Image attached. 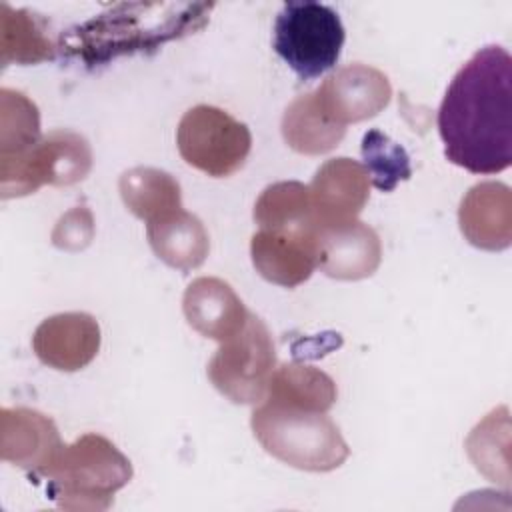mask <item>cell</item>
Here are the masks:
<instances>
[{"mask_svg": "<svg viewBox=\"0 0 512 512\" xmlns=\"http://www.w3.org/2000/svg\"><path fill=\"white\" fill-rule=\"evenodd\" d=\"M32 348L42 364L60 372H76L96 358L100 326L86 312L54 314L34 330Z\"/></svg>", "mask_w": 512, "mask_h": 512, "instance_id": "obj_12", "label": "cell"}, {"mask_svg": "<svg viewBox=\"0 0 512 512\" xmlns=\"http://www.w3.org/2000/svg\"><path fill=\"white\" fill-rule=\"evenodd\" d=\"M276 370V348L268 326L250 314L246 326L220 348L208 362L212 386L234 404H260Z\"/></svg>", "mask_w": 512, "mask_h": 512, "instance_id": "obj_6", "label": "cell"}, {"mask_svg": "<svg viewBox=\"0 0 512 512\" xmlns=\"http://www.w3.org/2000/svg\"><path fill=\"white\" fill-rule=\"evenodd\" d=\"M336 396V382L326 372L308 364L290 362L274 370L264 400L300 410L328 412Z\"/></svg>", "mask_w": 512, "mask_h": 512, "instance_id": "obj_21", "label": "cell"}, {"mask_svg": "<svg viewBox=\"0 0 512 512\" xmlns=\"http://www.w3.org/2000/svg\"><path fill=\"white\" fill-rule=\"evenodd\" d=\"M186 322L202 336L224 342L238 334L250 312L228 282L214 276L192 280L182 298Z\"/></svg>", "mask_w": 512, "mask_h": 512, "instance_id": "obj_15", "label": "cell"}, {"mask_svg": "<svg viewBox=\"0 0 512 512\" xmlns=\"http://www.w3.org/2000/svg\"><path fill=\"white\" fill-rule=\"evenodd\" d=\"M64 510H106L132 478L130 460L102 434H84L64 444L40 474Z\"/></svg>", "mask_w": 512, "mask_h": 512, "instance_id": "obj_3", "label": "cell"}, {"mask_svg": "<svg viewBox=\"0 0 512 512\" xmlns=\"http://www.w3.org/2000/svg\"><path fill=\"white\" fill-rule=\"evenodd\" d=\"M118 190L128 212L146 224L182 208L178 180L160 168L136 166L122 172Z\"/></svg>", "mask_w": 512, "mask_h": 512, "instance_id": "obj_20", "label": "cell"}, {"mask_svg": "<svg viewBox=\"0 0 512 512\" xmlns=\"http://www.w3.org/2000/svg\"><path fill=\"white\" fill-rule=\"evenodd\" d=\"M362 158L364 168L370 176V182L382 190L390 192L398 182L408 180L412 176L408 152L386 136L380 130H368L362 138Z\"/></svg>", "mask_w": 512, "mask_h": 512, "instance_id": "obj_25", "label": "cell"}, {"mask_svg": "<svg viewBox=\"0 0 512 512\" xmlns=\"http://www.w3.org/2000/svg\"><path fill=\"white\" fill-rule=\"evenodd\" d=\"M318 234V232H316ZM316 234H286L258 230L250 240V256L256 272L278 286L296 288L316 270Z\"/></svg>", "mask_w": 512, "mask_h": 512, "instance_id": "obj_16", "label": "cell"}, {"mask_svg": "<svg viewBox=\"0 0 512 512\" xmlns=\"http://www.w3.org/2000/svg\"><path fill=\"white\" fill-rule=\"evenodd\" d=\"M92 148L88 140L72 130H52L24 156L0 164L2 198L34 194L40 186H70L88 176Z\"/></svg>", "mask_w": 512, "mask_h": 512, "instance_id": "obj_8", "label": "cell"}, {"mask_svg": "<svg viewBox=\"0 0 512 512\" xmlns=\"http://www.w3.org/2000/svg\"><path fill=\"white\" fill-rule=\"evenodd\" d=\"M176 144L186 164L212 178H226L244 166L252 134L226 110L198 104L180 118Z\"/></svg>", "mask_w": 512, "mask_h": 512, "instance_id": "obj_7", "label": "cell"}, {"mask_svg": "<svg viewBox=\"0 0 512 512\" xmlns=\"http://www.w3.org/2000/svg\"><path fill=\"white\" fill-rule=\"evenodd\" d=\"M152 252L168 266L188 272L204 264L210 238L202 220L184 208L146 224Z\"/></svg>", "mask_w": 512, "mask_h": 512, "instance_id": "obj_17", "label": "cell"}, {"mask_svg": "<svg viewBox=\"0 0 512 512\" xmlns=\"http://www.w3.org/2000/svg\"><path fill=\"white\" fill-rule=\"evenodd\" d=\"M280 128L284 142L294 152L306 156H320L334 150L346 134V126L326 116L314 92L302 94L288 104Z\"/></svg>", "mask_w": 512, "mask_h": 512, "instance_id": "obj_19", "label": "cell"}, {"mask_svg": "<svg viewBox=\"0 0 512 512\" xmlns=\"http://www.w3.org/2000/svg\"><path fill=\"white\" fill-rule=\"evenodd\" d=\"M250 426L260 446L276 460L306 472H330L350 456L340 428L326 412H312L262 400Z\"/></svg>", "mask_w": 512, "mask_h": 512, "instance_id": "obj_4", "label": "cell"}, {"mask_svg": "<svg viewBox=\"0 0 512 512\" xmlns=\"http://www.w3.org/2000/svg\"><path fill=\"white\" fill-rule=\"evenodd\" d=\"M466 452L480 474L492 482L508 484V448H510V418L508 408L492 410L478 422L466 438Z\"/></svg>", "mask_w": 512, "mask_h": 512, "instance_id": "obj_23", "label": "cell"}, {"mask_svg": "<svg viewBox=\"0 0 512 512\" xmlns=\"http://www.w3.org/2000/svg\"><path fill=\"white\" fill-rule=\"evenodd\" d=\"M446 158L496 174L512 162V58L502 46L478 50L452 78L438 108Z\"/></svg>", "mask_w": 512, "mask_h": 512, "instance_id": "obj_1", "label": "cell"}, {"mask_svg": "<svg viewBox=\"0 0 512 512\" xmlns=\"http://www.w3.org/2000/svg\"><path fill=\"white\" fill-rule=\"evenodd\" d=\"M338 12L320 2H288L274 22V50L302 82L336 66L344 46Z\"/></svg>", "mask_w": 512, "mask_h": 512, "instance_id": "obj_5", "label": "cell"}, {"mask_svg": "<svg viewBox=\"0 0 512 512\" xmlns=\"http://www.w3.org/2000/svg\"><path fill=\"white\" fill-rule=\"evenodd\" d=\"M314 94L330 120L348 126L380 114L390 104L392 86L382 70L356 62L332 72Z\"/></svg>", "mask_w": 512, "mask_h": 512, "instance_id": "obj_9", "label": "cell"}, {"mask_svg": "<svg viewBox=\"0 0 512 512\" xmlns=\"http://www.w3.org/2000/svg\"><path fill=\"white\" fill-rule=\"evenodd\" d=\"M254 220L260 230L302 236H314L318 232L308 186L298 180L266 186L254 204Z\"/></svg>", "mask_w": 512, "mask_h": 512, "instance_id": "obj_18", "label": "cell"}, {"mask_svg": "<svg viewBox=\"0 0 512 512\" xmlns=\"http://www.w3.org/2000/svg\"><path fill=\"white\" fill-rule=\"evenodd\" d=\"M94 216L86 206L68 210L52 230V244L60 250L78 252L84 250L94 238Z\"/></svg>", "mask_w": 512, "mask_h": 512, "instance_id": "obj_26", "label": "cell"}, {"mask_svg": "<svg viewBox=\"0 0 512 512\" xmlns=\"http://www.w3.org/2000/svg\"><path fill=\"white\" fill-rule=\"evenodd\" d=\"M212 4H118L60 36V48L88 66L116 56L156 50L160 44L200 30Z\"/></svg>", "mask_w": 512, "mask_h": 512, "instance_id": "obj_2", "label": "cell"}, {"mask_svg": "<svg viewBox=\"0 0 512 512\" xmlns=\"http://www.w3.org/2000/svg\"><path fill=\"white\" fill-rule=\"evenodd\" d=\"M40 114L36 104L12 88L0 90V164L24 156L38 144Z\"/></svg>", "mask_w": 512, "mask_h": 512, "instance_id": "obj_24", "label": "cell"}, {"mask_svg": "<svg viewBox=\"0 0 512 512\" xmlns=\"http://www.w3.org/2000/svg\"><path fill=\"white\" fill-rule=\"evenodd\" d=\"M366 168L346 156L326 160L308 184L310 204L318 226L356 220L370 196Z\"/></svg>", "mask_w": 512, "mask_h": 512, "instance_id": "obj_10", "label": "cell"}, {"mask_svg": "<svg viewBox=\"0 0 512 512\" xmlns=\"http://www.w3.org/2000/svg\"><path fill=\"white\" fill-rule=\"evenodd\" d=\"M56 46L48 38L42 22L28 10H12L2 4L0 18V60L8 64H38L52 60Z\"/></svg>", "mask_w": 512, "mask_h": 512, "instance_id": "obj_22", "label": "cell"}, {"mask_svg": "<svg viewBox=\"0 0 512 512\" xmlns=\"http://www.w3.org/2000/svg\"><path fill=\"white\" fill-rule=\"evenodd\" d=\"M56 424L32 408H2L0 412V456L18 468L40 476L62 450Z\"/></svg>", "mask_w": 512, "mask_h": 512, "instance_id": "obj_13", "label": "cell"}, {"mask_svg": "<svg viewBox=\"0 0 512 512\" xmlns=\"http://www.w3.org/2000/svg\"><path fill=\"white\" fill-rule=\"evenodd\" d=\"M382 260V244L374 228L356 220L318 226L316 268L336 280L372 276Z\"/></svg>", "mask_w": 512, "mask_h": 512, "instance_id": "obj_11", "label": "cell"}, {"mask_svg": "<svg viewBox=\"0 0 512 512\" xmlns=\"http://www.w3.org/2000/svg\"><path fill=\"white\" fill-rule=\"evenodd\" d=\"M458 224L472 246L490 252L506 250L512 242L510 188L496 180L474 184L460 202Z\"/></svg>", "mask_w": 512, "mask_h": 512, "instance_id": "obj_14", "label": "cell"}]
</instances>
